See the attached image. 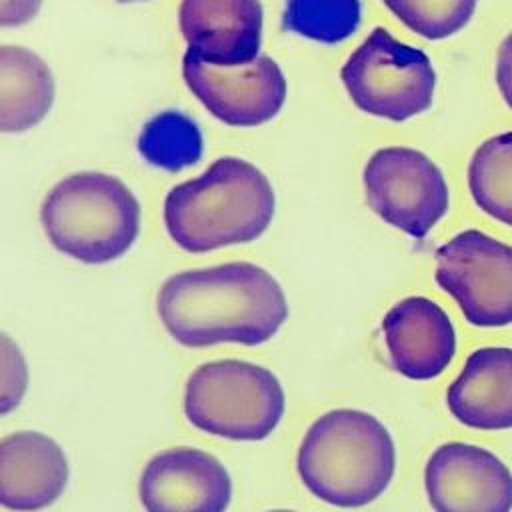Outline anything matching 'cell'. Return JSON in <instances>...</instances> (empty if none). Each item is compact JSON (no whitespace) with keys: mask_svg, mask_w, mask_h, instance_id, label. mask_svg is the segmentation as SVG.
<instances>
[{"mask_svg":"<svg viewBox=\"0 0 512 512\" xmlns=\"http://www.w3.org/2000/svg\"><path fill=\"white\" fill-rule=\"evenodd\" d=\"M156 312L172 340L186 348L260 346L288 320V302L262 266L226 262L168 276Z\"/></svg>","mask_w":512,"mask_h":512,"instance_id":"6da1fadb","label":"cell"},{"mask_svg":"<svg viewBox=\"0 0 512 512\" xmlns=\"http://www.w3.org/2000/svg\"><path fill=\"white\" fill-rule=\"evenodd\" d=\"M276 196L252 162L224 156L164 198V226L184 252L202 254L260 238L272 222Z\"/></svg>","mask_w":512,"mask_h":512,"instance_id":"7a4b0ae2","label":"cell"},{"mask_svg":"<svg viewBox=\"0 0 512 512\" xmlns=\"http://www.w3.org/2000/svg\"><path fill=\"white\" fill-rule=\"evenodd\" d=\"M296 470L314 498L336 508H362L388 490L396 472V446L374 414L336 408L304 432Z\"/></svg>","mask_w":512,"mask_h":512,"instance_id":"3957f363","label":"cell"},{"mask_svg":"<svg viewBox=\"0 0 512 512\" xmlns=\"http://www.w3.org/2000/svg\"><path fill=\"white\" fill-rule=\"evenodd\" d=\"M40 222L58 252L82 264H108L136 242L140 202L112 174L76 172L46 194Z\"/></svg>","mask_w":512,"mask_h":512,"instance_id":"277c9868","label":"cell"},{"mask_svg":"<svg viewBox=\"0 0 512 512\" xmlns=\"http://www.w3.org/2000/svg\"><path fill=\"white\" fill-rule=\"evenodd\" d=\"M182 408L186 420L204 434L260 442L278 428L286 394L272 370L248 360L222 358L190 372Z\"/></svg>","mask_w":512,"mask_h":512,"instance_id":"5b68a950","label":"cell"},{"mask_svg":"<svg viewBox=\"0 0 512 512\" xmlns=\"http://www.w3.org/2000/svg\"><path fill=\"white\" fill-rule=\"evenodd\" d=\"M352 104L390 122L410 120L434 102L436 72L428 54L374 28L340 70Z\"/></svg>","mask_w":512,"mask_h":512,"instance_id":"8992f818","label":"cell"},{"mask_svg":"<svg viewBox=\"0 0 512 512\" xmlns=\"http://www.w3.org/2000/svg\"><path fill=\"white\" fill-rule=\"evenodd\" d=\"M436 284L476 328L512 324V244L482 230L454 234L436 250Z\"/></svg>","mask_w":512,"mask_h":512,"instance_id":"52a82bcc","label":"cell"},{"mask_svg":"<svg viewBox=\"0 0 512 512\" xmlns=\"http://www.w3.org/2000/svg\"><path fill=\"white\" fill-rule=\"evenodd\" d=\"M368 206L386 224L422 240L446 216L448 182L440 166L410 146L372 152L362 170Z\"/></svg>","mask_w":512,"mask_h":512,"instance_id":"ba28073f","label":"cell"},{"mask_svg":"<svg viewBox=\"0 0 512 512\" xmlns=\"http://www.w3.org/2000/svg\"><path fill=\"white\" fill-rule=\"evenodd\" d=\"M182 78L216 120L240 128L260 126L276 118L288 90L280 66L268 56H258L246 66L220 68L186 52Z\"/></svg>","mask_w":512,"mask_h":512,"instance_id":"9c48e42d","label":"cell"},{"mask_svg":"<svg viewBox=\"0 0 512 512\" xmlns=\"http://www.w3.org/2000/svg\"><path fill=\"white\" fill-rule=\"evenodd\" d=\"M424 490L434 512H512V470L476 444L434 448L424 464Z\"/></svg>","mask_w":512,"mask_h":512,"instance_id":"30bf717a","label":"cell"},{"mask_svg":"<svg viewBox=\"0 0 512 512\" xmlns=\"http://www.w3.org/2000/svg\"><path fill=\"white\" fill-rule=\"evenodd\" d=\"M138 496L144 512H226L232 478L214 454L176 446L144 464Z\"/></svg>","mask_w":512,"mask_h":512,"instance_id":"8fae6325","label":"cell"},{"mask_svg":"<svg viewBox=\"0 0 512 512\" xmlns=\"http://www.w3.org/2000/svg\"><path fill=\"white\" fill-rule=\"evenodd\" d=\"M260 0H182L180 32L198 60L234 68L254 62L262 44Z\"/></svg>","mask_w":512,"mask_h":512,"instance_id":"7c38bea8","label":"cell"},{"mask_svg":"<svg viewBox=\"0 0 512 512\" xmlns=\"http://www.w3.org/2000/svg\"><path fill=\"white\" fill-rule=\"evenodd\" d=\"M392 368L410 380H434L456 356V330L448 312L426 296L396 302L382 318Z\"/></svg>","mask_w":512,"mask_h":512,"instance_id":"4fadbf2b","label":"cell"},{"mask_svg":"<svg viewBox=\"0 0 512 512\" xmlns=\"http://www.w3.org/2000/svg\"><path fill=\"white\" fill-rule=\"evenodd\" d=\"M70 476L62 446L48 434L18 430L0 440V504L14 512L52 506Z\"/></svg>","mask_w":512,"mask_h":512,"instance_id":"5bb4252c","label":"cell"},{"mask_svg":"<svg viewBox=\"0 0 512 512\" xmlns=\"http://www.w3.org/2000/svg\"><path fill=\"white\" fill-rule=\"evenodd\" d=\"M450 414L482 432L512 428V348L484 346L466 358L446 390Z\"/></svg>","mask_w":512,"mask_h":512,"instance_id":"9a60e30c","label":"cell"},{"mask_svg":"<svg viewBox=\"0 0 512 512\" xmlns=\"http://www.w3.org/2000/svg\"><path fill=\"white\" fill-rule=\"evenodd\" d=\"M54 76L28 48L0 46V128L24 132L40 124L54 102Z\"/></svg>","mask_w":512,"mask_h":512,"instance_id":"2e32d148","label":"cell"},{"mask_svg":"<svg viewBox=\"0 0 512 512\" xmlns=\"http://www.w3.org/2000/svg\"><path fill=\"white\" fill-rule=\"evenodd\" d=\"M466 178L474 204L512 228V130L480 142L470 156Z\"/></svg>","mask_w":512,"mask_h":512,"instance_id":"e0dca14e","label":"cell"},{"mask_svg":"<svg viewBox=\"0 0 512 512\" xmlns=\"http://www.w3.org/2000/svg\"><path fill=\"white\" fill-rule=\"evenodd\" d=\"M202 150L204 138L198 124L176 110L152 116L138 136V152L142 158L168 172L198 164Z\"/></svg>","mask_w":512,"mask_h":512,"instance_id":"ac0fdd59","label":"cell"},{"mask_svg":"<svg viewBox=\"0 0 512 512\" xmlns=\"http://www.w3.org/2000/svg\"><path fill=\"white\" fill-rule=\"evenodd\" d=\"M360 18V0H286L282 24L308 40L336 44L358 30Z\"/></svg>","mask_w":512,"mask_h":512,"instance_id":"d6986e66","label":"cell"},{"mask_svg":"<svg viewBox=\"0 0 512 512\" xmlns=\"http://www.w3.org/2000/svg\"><path fill=\"white\" fill-rule=\"evenodd\" d=\"M384 6L416 36L446 40L472 20L478 0H382Z\"/></svg>","mask_w":512,"mask_h":512,"instance_id":"ffe728a7","label":"cell"},{"mask_svg":"<svg viewBox=\"0 0 512 512\" xmlns=\"http://www.w3.org/2000/svg\"><path fill=\"white\" fill-rule=\"evenodd\" d=\"M2 390H0V412L8 414L16 408L28 386V368L20 348L2 334Z\"/></svg>","mask_w":512,"mask_h":512,"instance_id":"44dd1931","label":"cell"},{"mask_svg":"<svg viewBox=\"0 0 512 512\" xmlns=\"http://www.w3.org/2000/svg\"><path fill=\"white\" fill-rule=\"evenodd\" d=\"M494 80L504 104L512 110V30L498 44Z\"/></svg>","mask_w":512,"mask_h":512,"instance_id":"7402d4cb","label":"cell"},{"mask_svg":"<svg viewBox=\"0 0 512 512\" xmlns=\"http://www.w3.org/2000/svg\"><path fill=\"white\" fill-rule=\"evenodd\" d=\"M42 0H0V24L4 28L28 24L40 10Z\"/></svg>","mask_w":512,"mask_h":512,"instance_id":"603a6c76","label":"cell"},{"mask_svg":"<svg viewBox=\"0 0 512 512\" xmlns=\"http://www.w3.org/2000/svg\"><path fill=\"white\" fill-rule=\"evenodd\" d=\"M266 512H296V510H286V508H278V510H266Z\"/></svg>","mask_w":512,"mask_h":512,"instance_id":"cb8c5ba5","label":"cell"},{"mask_svg":"<svg viewBox=\"0 0 512 512\" xmlns=\"http://www.w3.org/2000/svg\"><path fill=\"white\" fill-rule=\"evenodd\" d=\"M118 2H122V4H128V2H142V0H118Z\"/></svg>","mask_w":512,"mask_h":512,"instance_id":"d4e9b609","label":"cell"}]
</instances>
